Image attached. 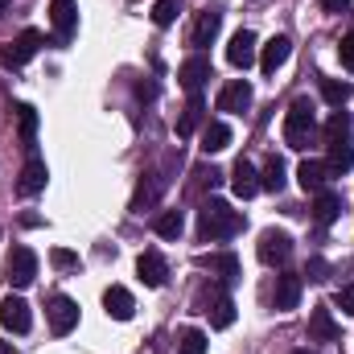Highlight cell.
Returning <instances> with one entry per match:
<instances>
[{"label":"cell","mask_w":354,"mask_h":354,"mask_svg":"<svg viewBox=\"0 0 354 354\" xmlns=\"http://www.w3.org/2000/svg\"><path fill=\"white\" fill-rule=\"evenodd\" d=\"M202 111H206V103L194 95V99H189V107H185V111H181V120H177V136H194V128L202 124Z\"/></svg>","instance_id":"cell-30"},{"label":"cell","mask_w":354,"mask_h":354,"mask_svg":"<svg viewBox=\"0 0 354 354\" xmlns=\"http://www.w3.org/2000/svg\"><path fill=\"white\" fill-rule=\"evenodd\" d=\"M0 326H4V330H12V334H29L33 313H29L25 297H4V301H0Z\"/></svg>","instance_id":"cell-4"},{"label":"cell","mask_w":354,"mask_h":354,"mask_svg":"<svg viewBox=\"0 0 354 354\" xmlns=\"http://www.w3.org/2000/svg\"><path fill=\"white\" fill-rule=\"evenodd\" d=\"M46 313H50V330H54L58 338H66V334L79 326V305H75L71 297H54Z\"/></svg>","instance_id":"cell-6"},{"label":"cell","mask_w":354,"mask_h":354,"mask_svg":"<svg viewBox=\"0 0 354 354\" xmlns=\"http://www.w3.org/2000/svg\"><path fill=\"white\" fill-rule=\"evenodd\" d=\"M231 145V128L223 124V120H210L206 128H202V153L210 157V153H223Z\"/></svg>","instance_id":"cell-24"},{"label":"cell","mask_w":354,"mask_h":354,"mask_svg":"<svg viewBox=\"0 0 354 354\" xmlns=\"http://www.w3.org/2000/svg\"><path fill=\"white\" fill-rule=\"evenodd\" d=\"M297 181H301V189H305V194H322V189H326V181H330L326 161H301Z\"/></svg>","instance_id":"cell-21"},{"label":"cell","mask_w":354,"mask_h":354,"mask_svg":"<svg viewBox=\"0 0 354 354\" xmlns=\"http://www.w3.org/2000/svg\"><path fill=\"white\" fill-rule=\"evenodd\" d=\"M338 54H342V66H346V71H354V33H346V37H342Z\"/></svg>","instance_id":"cell-36"},{"label":"cell","mask_w":354,"mask_h":354,"mask_svg":"<svg viewBox=\"0 0 354 354\" xmlns=\"http://www.w3.org/2000/svg\"><path fill=\"white\" fill-rule=\"evenodd\" d=\"M231 189H235L239 198H256V194H260V174H256V165H252L248 157L235 161V169H231Z\"/></svg>","instance_id":"cell-15"},{"label":"cell","mask_w":354,"mask_h":354,"mask_svg":"<svg viewBox=\"0 0 354 354\" xmlns=\"http://www.w3.org/2000/svg\"><path fill=\"white\" fill-rule=\"evenodd\" d=\"M334 305H338L342 313H351V317H354V284H342V288L334 292Z\"/></svg>","instance_id":"cell-35"},{"label":"cell","mask_w":354,"mask_h":354,"mask_svg":"<svg viewBox=\"0 0 354 354\" xmlns=\"http://www.w3.org/2000/svg\"><path fill=\"white\" fill-rule=\"evenodd\" d=\"M309 338H313V342H338V322H334V313H330L326 305L313 309V317H309Z\"/></svg>","instance_id":"cell-19"},{"label":"cell","mask_w":354,"mask_h":354,"mask_svg":"<svg viewBox=\"0 0 354 354\" xmlns=\"http://www.w3.org/2000/svg\"><path fill=\"white\" fill-rule=\"evenodd\" d=\"M198 268H206L210 276H218V280H223V288L239 280V260H235L231 252H218V256H198Z\"/></svg>","instance_id":"cell-14"},{"label":"cell","mask_w":354,"mask_h":354,"mask_svg":"<svg viewBox=\"0 0 354 354\" xmlns=\"http://www.w3.org/2000/svg\"><path fill=\"white\" fill-rule=\"evenodd\" d=\"M103 309H107V317H115V322H132L136 301H132V292H128L124 284H111V288L103 292Z\"/></svg>","instance_id":"cell-12"},{"label":"cell","mask_w":354,"mask_h":354,"mask_svg":"<svg viewBox=\"0 0 354 354\" xmlns=\"http://www.w3.org/2000/svg\"><path fill=\"white\" fill-rule=\"evenodd\" d=\"M322 95H326L334 107H342V103L351 99V87H346V83H334V79H326V83H322Z\"/></svg>","instance_id":"cell-34"},{"label":"cell","mask_w":354,"mask_h":354,"mask_svg":"<svg viewBox=\"0 0 354 354\" xmlns=\"http://www.w3.org/2000/svg\"><path fill=\"white\" fill-rule=\"evenodd\" d=\"M239 227H243V214H239V210H231L223 198L202 202V210H198V235H202L206 243H218V239L235 235Z\"/></svg>","instance_id":"cell-1"},{"label":"cell","mask_w":354,"mask_h":354,"mask_svg":"<svg viewBox=\"0 0 354 354\" xmlns=\"http://www.w3.org/2000/svg\"><path fill=\"white\" fill-rule=\"evenodd\" d=\"M4 8H8V0H0V12H4Z\"/></svg>","instance_id":"cell-41"},{"label":"cell","mask_w":354,"mask_h":354,"mask_svg":"<svg viewBox=\"0 0 354 354\" xmlns=\"http://www.w3.org/2000/svg\"><path fill=\"white\" fill-rule=\"evenodd\" d=\"M338 214H342V198H338L334 189H322V194H313V218H317V227H330Z\"/></svg>","instance_id":"cell-22"},{"label":"cell","mask_w":354,"mask_h":354,"mask_svg":"<svg viewBox=\"0 0 354 354\" xmlns=\"http://www.w3.org/2000/svg\"><path fill=\"white\" fill-rule=\"evenodd\" d=\"M297 301H301V276H280L276 280V309L280 313H288V309H297Z\"/></svg>","instance_id":"cell-25"},{"label":"cell","mask_w":354,"mask_h":354,"mask_svg":"<svg viewBox=\"0 0 354 354\" xmlns=\"http://www.w3.org/2000/svg\"><path fill=\"white\" fill-rule=\"evenodd\" d=\"M136 276H140L149 288H161V284L169 280V264H165V256H161V252H140V260H136Z\"/></svg>","instance_id":"cell-9"},{"label":"cell","mask_w":354,"mask_h":354,"mask_svg":"<svg viewBox=\"0 0 354 354\" xmlns=\"http://www.w3.org/2000/svg\"><path fill=\"white\" fill-rule=\"evenodd\" d=\"M260 260H264L268 268H284L288 260H292V235L288 231H276V227H268L264 235H260Z\"/></svg>","instance_id":"cell-3"},{"label":"cell","mask_w":354,"mask_h":354,"mask_svg":"<svg viewBox=\"0 0 354 354\" xmlns=\"http://www.w3.org/2000/svg\"><path fill=\"white\" fill-rule=\"evenodd\" d=\"M17 136L25 149H33V140H37V111L29 103H17Z\"/></svg>","instance_id":"cell-26"},{"label":"cell","mask_w":354,"mask_h":354,"mask_svg":"<svg viewBox=\"0 0 354 354\" xmlns=\"http://www.w3.org/2000/svg\"><path fill=\"white\" fill-rule=\"evenodd\" d=\"M177 354H206V334L202 330H185L181 342H177Z\"/></svg>","instance_id":"cell-33"},{"label":"cell","mask_w":354,"mask_h":354,"mask_svg":"<svg viewBox=\"0 0 354 354\" xmlns=\"http://www.w3.org/2000/svg\"><path fill=\"white\" fill-rule=\"evenodd\" d=\"M248 103H252V83H243V79H235L218 91V111H243Z\"/></svg>","instance_id":"cell-20"},{"label":"cell","mask_w":354,"mask_h":354,"mask_svg":"<svg viewBox=\"0 0 354 354\" xmlns=\"http://www.w3.org/2000/svg\"><path fill=\"white\" fill-rule=\"evenodd\" d=\"M161 194H165V177L161 174H145L140 177V185H136V194H132V210H136V214L153 210Z\"/></svg>","instance_id":"cell-11"},{"label":"cell","mask_w":354,"mask_h":354,"mask_svg":"<svg viewBox=\"0 0 354 354\" xmlns=\"http://www.w3.org/2000/svg\"><path fill=\"white\" fill-rule=\"evenodd\" d=\"M37 50H41V33H37V29H21L17 41L4 50V62H8V66H25Z\"/></svg>","instance_id":"cell-7"},{"label":"cell","mask_w":354,"mask_h":354,"mask_svg":"<svg viewBox=\"0 0 354 354\" xmlns=\"http://www.w3.org/2000/svg\"><path fill=\"white\" fill-rule=\"evenodd\" d=\"M317 4H322V12H330V17H338V12L351 8V0H317Z\"/></svg>","instance_id":"cell-39"},{"label":"cell","mask_w":354,"mask_h":354,"mask_svg":"<svg viewBox=\"0 0 354 354\" xmlns=\"http://www.w3.org/2000/svg\"><path fill=\"white\" fill-rule=\"evenodd\" d=\"M206 317H210V326H214V330H227V326L235 322V305H231V297H227V292H218V297L210 301Z\"/></svg>","instance_id":"cell-27"},{"label":"cell","mask_w":354,"mask_h":354,"mask_svg":"<svg viewBox=\"0 0 354 354\" xmlns=\"http://www.w3.org/2000/svg\"><path fill=\"white\" fill-rule=\"evenodd\" d=\"M227 62L239 66V71L256 66V33H252V29H239V33L231 37V46H227Z\"/></svg>","instance_id":"cell-8"},{"label":"cell","mask_w":354,"mask_h":354,"mask_svg":"<svg viewBox=\"0 0 354 354\" xmlns=\"http://www.w3.org/2000/svg\"><path fill=\"white\" fill-rule=\"evenodd\" d=\"M153 231H157L161 239H177V235L185 231V218H181V210H161V214H157V223H153Z\"/></svg>","instance_id":"cell-29"},{"label":"cell","mask_w":354,"mask_h":354,"mask_svg":"<svg viewBox=\"0 0 354 354\" xmlns=\"http://www.w3.org/2000/svg\"><path fill=\"white\" fill-rule=\"evenodd\" d=\"M50 260H54L58 268H75V264H79V256H75V252H66V248H58V252H54Z\"/></svg>","instance_id":"cell-37"},{"label":"cell","mask_w":354,"mask_h":354,"mask_svg":"<svg viewBox=\"0 0 354 354\" xmlns=\"http://www.w3.org/2000/svg\"><path fill=\"white\" fill-rule=\"evenodd\" d=\"M4 272H8V280H12L17 288H25V284L37 280V256H33L29 248H12V256H8Z\"/></svg>","instance_id":"cell-5"},{"label":"cell","mask_w":354,"mask_h":354,"mask_svg":"<svg viewBox=\"0 0 354 354\" xmlns=\"http://www.w3.org/2000/svg\"><path fill=\"white\" fill-rule=\"evenodd\" d=\"M50 21H54V33L66 41V37L75 33V25H79V8H75V0H54V4H50Z\"/></svg>","instance_id":"cell-17"},{"label":"cell","mask_w":354,"mask_h":354,"mask_svg":"<svg viewBox=\"0 0 354 354\" xmlns=\"http://www.w3.org/2000/svg\"><path fill=\"white\" fill-rule=\"evenodd\" d=\"M326 169L330 177H342L354 169V149L351 145H330V157H326Z\"/></svg>","instance_id":"cell-28"},{"label":"cell","mask_w":354,"mask_h":354,"mask_svg":"<svg viewBox=\"0 0 354 354\" xmlns=\"http://www.w3.org/2000/svg\"><path fill=\"white\" fill-rule=\"evenodd\" d=\"M206 79H210V58H202V54L185 58V62H181V71H177V83L189 91V95H198Z\"/></svg>","instance_id":"cell-10"},{"label":"cell","mask_w":354,"mask_h":354,"mask_svg":"<svg viewBox=\"0 0 354 354\" xmlns=\"http://www.w3.org/2000/svg\"><path fill=\"white\" fill-rule=\"evenodd\" d=\"M218 25H223V12L218 8H206V12H198V21H194V33H189V46H210L214 37H218Z\"/></svg>","instance_id":"cell-16"},{"label":"cell","mask_w":354,"mask_h":354,"mask_svg":"<svg viewBox=\"0 0 354 354\" xmlns=\"http://www.w3.org/2000/svg\"><path fill=\"white\" fill-rule=\"evenodd\" d=\"M351 132H354V120L346 111H334V115L326 120V128H322L326 145H351Z\"/></svg>","instance_id":"cell-23"},{"label":"cell","mask_w":354,"mask_h":354,"mask_svg":"<svg viewBox=\"0 0 354 354\" xmlns=\"http://www.w3.org/2000/svg\"><path fill=\"white\" fill-rule=\"evenodd\" d=\"M0 354H8V342H0Z\"/></svg>","instance_id":"cell-40"},{"label":"cell","mask_w":354,"mask_h":354,"mask_svg":"<svg viewBox=\"0 0 354 354\" xmlns=\"http://www.w3.org/2000/svg\"><path fill=\"white\" fill-rule=\"evenodd\" d=\"M305 272H309V280H326V272H330V268H326V260H322V256H313Z\"/></svg>","instance_id":"cell-38"},{"label":"cell","mask_w":354,"mask_h":354,"mask_svg":"<svg viewBox=\"0 0 354 354\" xmlns=\"http://www.w3.org/2000/svg\"><path fill=\"white\" fill-rule=\"evenodd\" d=\"M260 189H272V194L284 189V161H280V157H272V161L264 165V174H260Z\"/></svg>","instance_id":"cell-32"},{"label":"cell","mask_w":354,"mask_h":354,"mask_svg":"<svg viewBox=\"0 0 354 354\" xmlns=\"http://www.w3.org/2000/svg\"><path fill=\"white\" fill-rule=\"evenodd\" d=\"M46 181H50L46 161H41V157H29V161H25V169H21V177H17V189H21L25 198H33V194H41V189H46Z\"/></svg>","instance_id":"cell-13"},{"label":"cell","mask_w":354,"mask_h":354,"mask_svg":"<svg viewBox=\"0 0 354 354\" xmlns=\"http://www.w3.org/2000/svg\"><path fill=\"white\" fill-rule=\"evenodd\" d=\"M313 132H317L313 103H309V99H297V103L288 107V115H284V145H288V149H309Z\"/></svg>","instance_id":"cell-2"},{"label":"cell","mask_w":354,"mask_h":354,"mask_svg":"<svg viewBox=\"0 0 354 354\" xmlns=\"http://www.w3.org/2000/svg\"><path fill=\"white\" fill-rule=\"evenodd\" d=\"M292 354H313V351H292Z\"/></svg>","instance_id":"cell-42"},{"label":"cell","mask_w":354,"mask_h":354,"mask_svg":"<svg viewBox=\"0 0 354 354\" xmlns=\"http://www.w3.org/2000/svg\"><path fill=\"white\" fill-rule=\"evenodd\" d=\"M181 12H185V0H157V4H153V21H157L161 29H169Z\"/></svg>","instance_id":"cell-31"},{"label":"cell","mask_w":354,"mask_h":354,"mask_svg":"<svg viewBox=\"0 0 354 354\" xmlns=\"http://www.w3.org/2000/svg\"><path fill=\"white\" fill-rule=\"evenodd\" d=\"M288 54H292V41H288L284 33L272 37V41L264 46V54H260V71H264V75H276V71L288 62Z\"/></svg>","instance_id":"cell-18"}]
</instances>
